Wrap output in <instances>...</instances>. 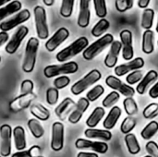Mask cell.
<instances>
[{
	"label": "cell",
	"instance_id": "18",
	"mask_svg": "<svg viewBox=\"0 0 158 157\" xmlns=\"http://www.w3.org/2000/svg\"><path fill=\"white\" fill-rule=\"evenodd\" d=\"M121 49H122V45L119 41H114L111 43L109 52L105 58V65L107 68H112L116 66L118 59V55H119Z\"/></svg>",
	"mask_w": 158,
	"mask_h": 157
},
{
	"label": "cell",
	"instance_id": "21",
	"mask_svg": "<svg viewBox=\"0 0 158 157\" xmlns=\"http://www.w3.org/2000/svg\"><path fill=\"white\" fill-rule=\"evenodd\" d=\"M158 78V73L156 70H150L147 74L143 78V80L139 82L138 86L136 87V92L139 94H144L147 88L153 84Z\"/></svg>",
	"mask_w": 158,
	"mask_h": 157
},
{
	"label": "cell",
	"instance_id": "41",
	"mask_svg": "<svg viewBox=\"0 0 158 157\" xmlns=\"http://www.w3.org/2000/svg\"><path fill=\"white\" fill-rule=\"evenodd\" d=\"M143 72L139 69V70H135V71H132L131 72L127 78H126V81L128 82L129 85H133V84H136L137 82H140L143 78Z\"/></svg>",
	"mask_w": 158,
	"mask_h": 157
},
{
	"label": "cell",
	"instance_id": "15",
	"mask_svg": "<svg viewBox=\"0 0 158 157\" xmlns=\"http://www.w3.org/2000/svg\"><path fill=\"white\" fill-rule=\"evenodd\" d=\"M36 94L33 93L25 95H19L9 103V109L12 112H19L23 109H26L31 105V102L36 99Z\"/></svg>",
	"mask_w": 158,
	"mask_h": 157
},
{
	"label": "cell",
	"instance_id": "19",
	"mask_svg": "<svg viewBox=\"0 0 158 157\" xmlns=\"http://www.w3.org/2000/svg\"><path fill=\"white\" fill-rule=\"evenodd\" d=\"M90 1L81 0L80 2V13L78 17V25L81 28H86L90 23L91 11H90Z\"/></svg>",
	"mask_w": 158,
	"mask_h": 157
},
{
	"label": "cell",
	"instance_id": "22",
	"mask_svg": "<svg viewBox=\"0 0 158 157\" xmlns=\"http://www.w3.org/2000/svg\"><path fill=\"white\" fill-rule=\"evenodd\" d=\"M84 135L89 139H97L102 141H110L112 138V133L106 130H97V129H87L84 131Z\"/></svg>",
	"mask_w": 158,
	"mask_h": 157
},
{
	"label": "cell",
	"instance_id": "17",
	"mask_svg": "<svg viewBox=\"0 0 158 157\" xmlns=\"http://www.w3.org/2000/svg\"><path fill=\"white\" fill-rule=\"evenodd\" d=\"M90 102L87 100V98L81 97L79 99L78 103L75 105L74 110L71 112V114L69 116V121L71 124H77L82 118V115L84 114V112L87 110V108L89 107Z\"/></svg>",
	"mask_w": 158,
	"mask_h": 157
},
{
	"label": "cell",
	"instance_id": "37",
	"mask_svg": "<svg viewBox=\"0 0 158 157\" xmlns=\"http://www.w3.org/2000/svg\"><path fill=\"white\" fill-rule=\"evenodd\" d=\"M119 97H120V96H119V93H118V92H115V91L111 92V93H108V94L105 97V99L103 100V102H102L103 106H104L105 108H110V107L115 106L114 105L117 104V103L118 102Z\"/></svg>",
	"mask_w": 158,
	"mask_h": 157
},
{
	"label": "cell",
	"instance_id": "1",
	"mask_svg": "<svg viewBox=\"0 0 158 157\" xmlns=\"http://www.w3.org/2000/svg\"><path fill=\"white\" fill-rule=\"evenodd\" d=\"M89 42L86 37H80L74 41L71 44L62 49L56 54V60L58 62H66L73 56H77L81 52L84 51L88 47Z\"/></svg>",
	"mask_w": 158,
	"mask_h": 157
},
{
	"label": "cell",
	"instance_id": "2",
	"mask_svg": "<svg viewBox=\"0 0 158 157\" xmlns=\"http://www.w3.org/2000/svg\"><path fill=\"white\" fill-rule=\"evenodd\" d=\"M114 42V37L110 33H106L100 37L97 41L88 45V47L82 52V56L86 60H92L96 57L103 50H105L108 45Z\"/></svg>",
	"mask_w": 158,
	"mask_h": 157
},
{
	"label": "cell",
	"instance_id": "9",
	"mask_svg": "<svg viewBox=\"0 0 158 157\" xmlns=\"http://www.w3.org/2000/svg\"><path fill=\"white\" fill-rule=\"evenodd\" d=\"M31 17V13L28 9H22L21 11H19L17 15H15L14 17L10 18L9 19L4 20L3 22L0 23V30L2 31H8L10 30H12L13 28L20 25L21 23L27 21Z\"/></svg>",
	"mask_w": 158,
	"mask_h": 157
},
{
	"label": "cell",
	"instance_id": "45",
	"mask_svg": "<svg viewBox=\"0 0 158 157\" xmlns=\"http://www.w3.org/2000/svg\"><path fill=\"white\" fill-rule=\"evenodd\" d=\"M69 83H70V79L69 77H67V76L57 77L54 81V86L57 90H60V89H63V88L67 87Z\"/></svg>",
	"mask_w": 158,
	"mask_h": 157
},
{
	"label": "cell",
	"instance_id": "3",
	"mask_svg": "<svg viewBox=\"0 0 158 157\" xmlns=\"http://www.w3.org/2000/svg\"><path fill=\"white\" fill-rule=\"evenodd\" d=\"M38 47H39V40L36 39L35 37L30 38L26 44L24 59L22 64V70L24 72L31 73L34 69Z\"/></svg>",
	"mask_w": 158,
	"mask_h": 157
},
{
	"label": "cell",
	"instance_id": "12",
	"mask_svg": "<svg viewBox=\"0 0 158 157\" xmlns=\"http://www.w3.org/2000/svg\"><path fill=\"white\" fill-rule=\"evenodd\" d=\"M64 146V125L61 122H54L52 126L51 148L55 152H59Z\"/></svg>",
	"mask_w": 158,
	"mask_h": 157
},
{
	"label": "cell",
	"instance_id": "57",
	"mask_svg": "<svg viewBox=\"0 0 158 157\" xmlns=\"http://www.w3.org/2000/svg\"><path fill=\"white\" fill-rule=\"evenodd\" d=\"M0 62H1V56H0Z\"/></svg>",
	"mask_w": 158,
	"mask_h": 157
},
{
	"label": "cell",
	"instance_id": "29",
	"mask_svg": "<svg viewBox=\"0 0 158 157\" xmlns=\"http://www.w3.org/2000/svg\"><path fill=\"white\" fill-rule=\"evenodd\" d=\"M125 143L128 148V151L131 155H137L141 151V147L136 136L133 133H129L125 136Z\"/></svg>",
	"mask_w": 158,
	"mask_h": 157
},
{
	"label": "cell",
	"instance_id": "46",
	"mask_svg": "<svg viewBox=\"0 0 158 157\" xmlns=\"http://www.w3.org/2000/svg\"><path fill=\"white\" fill-rule=\"evenodd\" d=\"M145 149L149 155L152 157H158V144L156 143L150 141L146 143Z\"/></svg>",
	"mask_w": 158,
	"mask_h": 157
},
{
	"label": "cell",
	"instance_id": "35",
	"mask_svg": "<svg viewBox=\"0 0 158 157\" xmlns=\"http://www.w3.org/2000/svg\"><path fill=\"white\" fill-rule=\"evenodd\" d=\"M123 106L129 117H132L138 112V105L133 98H125L123 101Z\"/></svg>",
	"mask_w": 158,
	"mask_h": 157
},
{
	"label": "cell",
	"instance_id": "48",
	"mask_svg": "<svg viewBox=\"0 0 158 157\" xmlns=\"http://www.w3.org/2000/svg\"><path fill=\"white\" fill-rule=\"evenodd\" d=\"M149 96L153 99L158 98V82H156L150 90H149Z\"/></svg>",
	"mask_w": 158,
	"mask_h": 157
},
{
	"label": "cell",
	"instance_id": "42",
	"mask_svg": "<svg viewBox=\"0 0 158 157\" xmlns=\"http://www.w3.org/2000/svg\"><path fill=\"white\" fill-rule=\"evenodd\" d=\"M59 98L58 90L56 88H49L46 91V102L50 105H54L57 103Z\"/></svg>",
	"mask_w": 158,
	"mask_h": 157
},
{
	"label": "cell",
	"instance_id": "39",
	"mask_svg": "<svg viewBox=\"0 0 158 157\" xmlns=\"http://www.w3.org/2000/svg\"><path fill=\"white\" fill-rule=\"evenodd\" d=\"M94 10L96 13V16L101 19H105V17L107 15V8H106V2L105 0H94Z\"/></svg>",
	"mask_w": 158,
	"mask_h": 157
},
{
	"label": "cell",
	"instance_id": "5",
	"mask_svg": "<svg viewBox=\"0 0 158 157\" xmlns=\"http://www.w3.org/2000/svg\"><path fill=\"white\" fill-rule=\"evenodd\" d=\"M79 66L74 61H69L60 65H50L44 69V75L46 78H53L64 74H73L78 71Z\"/></svg>",
	"mask_w": 158,
	"mask_h": 157
},
{
	"label": "cell",
	"instance_id": "11",
	"mask_svg": "<svg viewBox=\"0 0 158 157\" xmlns=\"http://www.w3.org/2000/svg\"><path fill=\"white\" fill-rule=\"evenodd\" d=\"M120 43L122 45V56L125 60H131L134 56L132 46V33L129 30H123L119 33Z\"/></svg>",
	"mask_w": 158,
	"mask_h": 157
},
{
	"label": "cell",
	"instance_id": "38",
	"mask_svg": "<svg viewBox=\"0 0 158 157\" xmlns=\"http://www.w3.org/2000/svg\"><path fill=\"white\" fill-rule=\"evenodd\" d=\"M74 0H63L60 7V15L64 18H69L72 15Z\"/></svg>",
	"mask_w": 158,
	"mask_h": 157
},
{
	"label": "cell",
	"instance_id": "13",
	"mask_svg": "<svg viewBox=\"0 0 158 157\" xmlns=\"http://www.w3.org/2000/svg\"><path fill=\"white\" fill-rule=\"evenodd\" d=\"M69 36V31L68 29L62 27L60 29H58L54 35L48 39V41L45 43V48L47 51L49 52H53L55 51L62 43H64Z\"/></svg>",
	"mask_w": 158,
	"mask_h": 157
},
{
	"label": "cell",
	"instance_id": "58",
	"mask_svg": "<svg viewBox=\"0 0 158 157\" xmlns=\"http://www.w3.org/2000/svg\"><path fill=\"white\" fill-rule=\"evenodd\" d=\"M40 157H44V156H40Z\"/></svg>",
	"mask_w": 158,
	"mask_h": 157
},
{
	"label": "cell",
	"instance_id": "52",
	"mask_svg": "<svg viewBox=\"0 0 158 157\" xmlns=\"http://www.w3.org/2000/svg\"><path fill=\"white\" fill-rule=\"evenodd\" d=\"M149 4H150V0H139L138 1V6L141 8H146Z\"/></svg>",
	"mask_w": 158,
	"mask_h": 157
},
{
	"label": "cell",
	"instance_id": "33",
	"mask_svg": "<svg viewBox=\"0 0 158 157\" xmlns=\"http://www.w3.org/2000/svg\"><path fill=\"white\" fill-rule=\"evenodd\" d=\"M158 131V123L156 121H151L142 130L141 136L143 140H150Z\"/></svg>",
	"mask_w": 158,
	"mask_h": 157
},
{
	"label": "cell",
	"instance_id": "23",
	"mask_svg": "<svg viewBox=\"0 0 158 157\" xmlns=\"http://www.w3.org/2000/svg\"><path fill=\"white\" fill-rule=\"evenodd\" d=\"M13 137H14V143L16 149L20 152L23 151L26 148V137H25V130L22 127L18 126L14 128L13 131Z\"/></svg>",
	"mask_w": 158,
	"mask_h": 157
},
{
	"label": "cell",
	"instance_id": "55",
	"mask_svg": "<svg viewBox=\"0 0 158 157\" xmlns=\"http://www.w3.org/2000/svg\"><path fill=\"white\" fill-rule=\"evenodd\" d=\"M156 31L158 32V20H157V24H156Z\"/></svg>",
	"mask_w": 158,
	"mask_h": 157
},
{
	"label": "cell",
	"instance_id": "50",
	"mask_svg": "<svg viewBox=\"0 0 158 157\" xmlns=\"http://www.w3.org/2000/svg\"><path fill=\"white\" fill-rule=\"evenodd\" d=\"M77 157H99L97 154L94 153H86V152H81L78 154Z\"/></svg>",
	"mask_w": 158,
	"mask_h": 157
},
{
	"label": "cell",
	"instance_id": "26",
	"mask_svg": "<svg viewBox=\"0 0 158 157\" xmlns=\"http://www.w3.org/2000/svg\"><path fill=\"white\" fill-rule=\"evenodd\" d=\"M22 4L18 1V0H14L11 1L10 3H8L7 5H6L4 7L0 8V20L5 19L6 17L14 14L15 12H18L21 9Z\"/></svg>",
	"mask_w": 158,
	"mask_h": 157
},
{
	"label": "cell",
	"instance_id": "16",
	"mask_svg": "<svg viewBox=\"0 0 158 157\" xmlns=\"http://www.w3.org/2000/svg\"><path fill=\"white\" fill-rule=\"evenodd\" d=\"M143 66H144V60L142 57H136L135 59L131 60L128 63L117 66L115 68V73L117 76L121 77V76H124L131 71L139 70Z\"/></svg>",
	"mask_w": 158,
	"mask_h": 157
},
{
	"label": "cell",
	"instance_id": "54",
	"mask_svg": "<svg viewBox=\"0 0 158 157\" xmlns=\"http://www.w3.org/2000/svg\"><path fill=\"white\" fill-rule=\"evenodd\" d=\"M8 3V0H0V6H2L3 5H6Z\"/></svg>",
	"mask_w": 158,
	"mask_h": 157
},
{
	"label": "cell",
	"instance_id": "40",
	"mask_svg": "<svg viewBox=\"0 0 158 157\" xmlns=\"http://www.w3.org/2000/svg\"><path fill=\"white\" fill-rule=\"evenodd\" d=\"M158 115V104L152 103L148 105L143 112V116L146 119H152Z\"/></svg>",
	"mask_w": 158,
	"mask_h": 157
},
{
	"label": "cell",
	"instance_id": "32",
	"mask_svg": "<svg viewBox=\"0 0 158 157\" xmlns=\"http://www.w3.org/2000/svg\"><path fill=\"white\" fill-rule=\"evenodd\" d=\"M109 27H110L109 21L106 19H101L92 29V34L93 36L99 38L109 29Z\"/></svg>",
	"mask_w": 158,
	"mask_h": 157
},
{
	"label": "cell",
	"instance_id": "4",
	"mask_svg": "<svg viewBox=\"0 0 158 157\" xmlns=\"http://www.w3.org/2000/svg\"><path fill=\"white\" fill-rule=\"evenodd\" d=\"M101 77H102V74L98 69H93L88 74H86L82 79L75 82L71 86L70 91L74 95H79L82 93L90 86L94 85L98 81H100Z\"/></svg>",
	"mask_w": 158,
	"mask_h": 157
},
{
	"label": "cell",
	"instance_id": "36",
	"mask_svg": "<svg viewBox=\"0 0 158 157\" xmlns=\"http://www.w3.org/2000/svg\"><path fill=\"white\" fill-rule=\"evenodd\" d=\"M105 93V89L102 85H96L94 88H92L87 93H86V98L89 102H94L96 101L102 94Z\"/></svg>",
	"mask_w": 158,
	"mask_h": 157
},
{
	"label": "cell",
	"instance_id": "10",
	"mask_svg": "<svg viewBox=\"0 0 158 157\" xmlns=\"http://www.w3.org/2000/svg\"><path fill=\"white\" fill-rule=\"evenodd\" d=\"M28 32H29V29L26 26L21 25L20 27H19V29L16 31V32L12 35L10 41L6 43V46L5 48L6 52L10 55L14 54L20 46L21 42L26 37Z\"/></svg>",
	"mask_w": 158,
	"mask_h": 157
},
{
	"label": "cell",
	"instance_id": "44",
	"mask_svg": "<svg viewBox=\"0 0 158 157\" xmlns=\"http://www.w3.org/2000/svg\"><path fill=\"white\" fill-rule=\"evenodd\" d=\"M34 88V84L31 80H25L20 84V95L31 93Z\"/></svg>",
	"mask_w": 158,
	"mask_h": 157
},
{
	"label": "cell",
	"instance_id": "25",
	"mask_svg": "<svg viewBox=\"0 0 158 157\" xmlns=\"http://www.w3.org/2000/svg\"><path fill=\"white\" fill-rule=\"evenodd\" d=\"M76 105H75V102L69 98V97H67L65 98L55 109V113L56 115V117L60 119H65V116L69 113V111L71 109L72 106Z\"/></svg>",
	"mask_w": 158,
	"mask_h": 157
},
{
	"label": "cell",
	"instance_id": "49",
	"mask_svg": "<svg viewBox=\"0 0 158 157\" xmlns=\"http://www.w3.org/2000/svg\"><path fill=\"white\" fill-rule=\"evenodd\" d=\"M8 40V34L7 32H5V31H0V47L6 43Z\"/></svg>",
	"mask_w": 158,
	"mask_h": 157
},
{
	"label": "cell",
	"instance_id": "59",
	"mask_svg": "<svg viewBox=\"0 0 158 157\" xmlns=\"http://www.w3.org/2000/svg\"><path fill=\"white\" fill-rule=\"evenodd\" d=\"M157 44H158V42H157Z\"/></svg>",
	"mask_w": 158,
	"mask_h": 157
},
{
	"label": "cell",
	"instance_id": "31",
	"mask_svg": "<svg viewBox=\"0 0 158 157\" xmlns=\"http://www.w3.org/2000/svg\"><path fill=\"white\" fill-rule=\"evenodd\" d=\"M28 128L31 130V134L33 135V137L36 139L42 138L44 134V130L43 126L35 118H31L28 121Z\"/></svg>",
	"mask_w": 158,
	"mask_h": 157
},
{
	"label": "cell",
	"instance_id": "7",
	"mask_svg": "<svg viewBox=\"0 0 158 157\" xmlns=\"http://www.w3.org/2000/svg\"><path fill=\"white\" fill-rule=\"evenodd\" d=\"M106 83L109 88L113 89L115 92L118 91L119 93L126 96V98H132L135 94V90L131 86H129L128 84L122 82L118 78L113 75H109L106 77Z\"/></svg>",
	"mask_w": 158,
	"mask_h": 157
},
{
	"label": "cell",
	"instance_id": "43",
	"mask_svg": "<svg viewBox=\"0 0 158 157\" xmlns=\"http://www.w3.org/2000/svg\"><path fill=\"white\" fill-rule=\"evenodd\" d=\"M116 9L118 12H126L127 10L131 9L133 6L132 0H116L115 1Z\"/></svg>",
	"mask_w": 158,
	"mask_h": 157
},
{
	"label": "cell",
	"instance_id": "6",
	"mask_svg": "<svg viewBox=\"0 0 158 157\" xmlns=\"http://www.w3.org/2000/svg\"><path fill=\"white\" fill-rule=\"evenodd\" d=\"M33 14H34V22H35L37 36L40 39L44 40L49 35L45 9L41 6H37L33 9Z\"/></svg>",
	"mask_w": 158,
	"mask_h": 157
},
{
	"label": "cell",
	"instance_id": "8",
	"mask_svg": "<svg viewBox=\"0 0 158 157\" xmlns=\"http://www.w3.org/2000/svg\"><path fill=\"white\" fill-rule=\"evenodd\" d=\"M12 129L9 125L4 124L0 127V155L7 157L11 153Z\"/></svg>",
	"mask_w": 158,
	"mask_h": 157
},
{
	"label": "cell",
	"instance_id": "24",
	"mask_svg": "<svg viewBox=\"0 0 158 157\" xmlns=\"http://www.w3.org/2000/svg\"><path fill=\"white\" fill-rule=\"evenodd\" d=\"M154 31L152 30L145 31L143 34V43H142V50L143 53L149 55L154 52L155 44H154Z\"/></svg>",
	"mask_w": 158,
	"mask_h": 157
},
{
	"label": "cell",
	"instance_id": "60",
	"mask_svg": "<svg viewBox=\"0 0 158 157\" xmlns=\"http://www.w3.org/2000/svg\"><path fill=\"white\" fill-rule=\"evenodd\" d=\"M0 157H1V156H0Z\"/></svg>",
	"mask_w": 158,
	"mask_h": 157
},
{
	"label": "cell",
	"instance_id": "56",
	"mask_svg": "<svg viewBox=\"0 0 158 157\" xmlns=\"http://www.w3.org/2000/svg\"><path fill=\"white\" fill-rule=\"evenodd\" d=\"M144 157H152V156H150V155H146V156H144Z\"/></svg>",
	"mask_w": 158,
	"mask_h": 157
},
{
	"label": "cell",
	"instance_id": "47",
	"mask_svg": "<svg viewBox=\"0 0 158 157\" xmlns=\"http://www.w3.org/2000/svg\"><path fill=\"white\" fill-rule=\"evenodd\" d=\"M28 153H29V156L30 157H40L42 150L38 145H33L29 149Z\"/></svg>",
	"mask_w": 158,
	"mask_h": 157
},
{
	"label": "cell",
	"instance_id": "20",
	"mask_svg": "<svg viewBox=\"0 0 158 157\" xmlns=\"http://www.w3.org/2000/svg\"><path fill=\"white\" fill-rule=\"evenodd\" d=\"M122 114V111H121V108L118 107V106H113L109 113L107 114L106 119L104 120V123H103V126L104 128L106 130H112L116 124L118 123L120 116Z\"/></svg>",
	"mask_w": 158,
	"mask_h": 157
},
{
	"label": "cell",
	"instance_id": "53",
	"mask_svg": "<svg viewBox=\"0 0 158 157\" xmlns=\"http://www.w3.org/2000/svg\"><path fill=\"white\" fill-rule=\"evenodd\" d=\"M54 3H55V1H54V0H44V5H46V6H53V5H54Z\"/></svg>",
	"mask_w": 158,
	"mask_h": 157
},
{
	"label": "cell",
	"instance_id": "30",
	"mask_svg": "<svg viewBox=\"0 0 158 157\" xmlns=\"http://www.w3.org/2000/svg\"><path fill=\"white\" fill-rule=\"evenodd\" d=\"M154 19H155V11L152 8H146L142 16V22L141 26L145 31L151 30L154 24Z\"/></svg>",
	"mask_w": 158,
	"mask_h": 157
},
{
	"label": "cell",
	"instance_id": "28",
	"mask_svg": "<svg viewBox=\"0 0 158 157\" xmlns=\"http://www.w3.org/2000/svg\"><path fill=\"white\" fill-rule=\"evenodd\" d=\"M31 113L37 119H40V120H43V121H46L50 118L49 110L47 108H45L44 106H43L42 105H39V104H35V105H31Z\"/></svg>",
	"mask_w": 158,
	"mask_h": 157
},
{
	"label": "cell",
	"instance_id": "51",
	"mask_svg": "<svg viewBox=\"0 0 158 157\" xmlns=\"http://www.w3.org/2000/svg\"><path fill=\"white\" fill-rule=\"evenodd\" d=\"M11 157H30L29 156V153L28 151H20L18 153H15L14 155H12Z\"/></svg>",
	"mask_w": 158,
	"mask_h": 157
},
{
	"label": "cell",
	"instance_id": "27",
	"mask_svg": "<svg viewBox=\"0 0 158 157\" xmlns=\"http://www.w3.org/2000/svg\"><path fill=\"white\" fill-rule=\"evenodd\" d=\"M105 109L103 107H95L94 110L92 112V114L89 116V118L86 120V125L90 128V129H94L95 128L98 123L102 120V118L105 116Z\"/></svg>",
	"mask_w": 158,
	"mask_h": 157
},
{
	"label": "cell",
	"instance_id": "34",
	"mask_svg": "<svg viewBox=\"0 0 158 157\" xmlns=\"http://www.w3.org/2000/svg\"><path fill=\"white\" fill-rule=\"evenodd\" d=\"M137 125V120L133 118V117H127L124 118V120L121 123L120 126V131L127 135L129 133H131V130H133V129L136 127Z\"/></svg>",
	"mask_w": 158,
	"mask_h": 157
},
{
	"label": "cell",
	"instance_id": "14",
	"mask_svg": "<svg viewBox=\"0 0 158 157\" xmlns=\"http://www.w3.org/2000/svg\"><path fill=\"white\" fill-rule=\"evenodd\" d=\"M75 146L77 149L84 150L91 149L99 154H106L108 151V145L103 142H93L85 139H78L75 143Z\"/></svg>",
	"mask_w": 158,
	"mask_h": 157
}]
</instances>
